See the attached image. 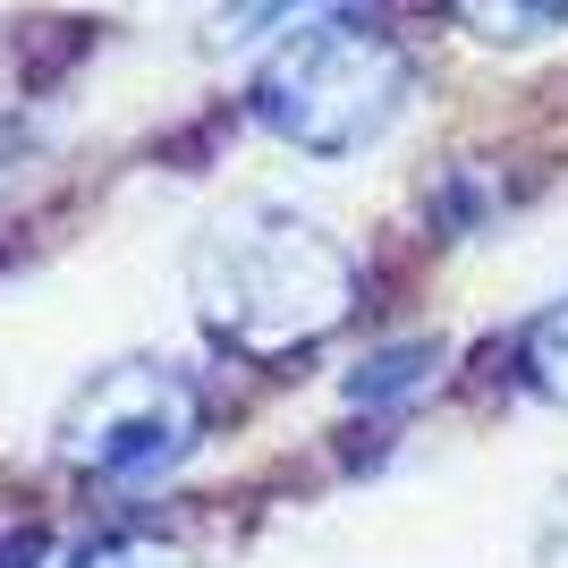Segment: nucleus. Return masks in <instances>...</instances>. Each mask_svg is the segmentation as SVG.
<instances>
[{
  "label": "nucleus",
  "mask_w": 568,
  "mask_h": 568,
  "mask_svg": "<svg viewBox=\"0 0 568 568\" xmlns=\"http://www.w3.org/2000/svg\"><path fill=\"white\" fill-rule=\"evenodd\" d=\"M433 365H442V348H433V339L374 348V356L348 374V407H399V399H416V390L433 382Z\"/></svg>",
  "instance_id": "nucleus-5"
},
{
  "label": "nucleus",
  "mask_w": 568,
  "mask_h": 568,
  "mask_svg": "<svg viewBox=\"0 0 568 568\" xmlns=\"http://www.w3.org/2000/svg\"><path fill=\"white\" fill-rule=\"evenodd\" d=\"M204 442V382L162 356H119L85 374L51 425V450L102 484H153Z\"/></svg>",
  "instance_id": "nucleus-3"
},
{
  "label": "nucleus",
  "mask_w": 568,
  "mask_h": 568,
  "mask_svg": "<svg viewBox=\"0 0 568 568\" xmlns=\"http://www.w3.org/2000/svg\"><path fill=\"white\" fill-rule=\"evenodd\" d=\"M255 128L281 136L288 153L314 162H348L365 144H382L399 128V111L416 102V51L390 34L382 18L356 9H323V18L288 26L255 69Z\"/></svg>",
  "instance_id": "nucleus-2"
},
{
  "label": "nucleus",
  "mask_w": 568,
  "mask_h": 568,
  "mask_svg": "<svg viewBox=\"0 0 568 568\" xmlns=\"http://www.w3.org/2000/svg\"><path fill=\"white\" fill-rule=\"evenodd\" d=\"M442 9L484 51H535L551 34H568V0H442Z\"/></svg>",
  "instance_id": "nucleus-4"
},
{
  "label": "nucleus",
  "mask_w": 568,
  "mask_h": 568,
  "mask_svg": "<svg viewBox=\"0 0 568 568\" xmlns=\"http://www.w3.org/2000/svg\"><path fill=\"white\" fill-rule=\"evenodd\" d=\"M518 374H526V390H535L544 407L568 416V288L518 332Z\"/></svg>",
  "instance_id": "nucleus-6"
},
{
  "label": "nucleus",
  "mask_w": 568,
  "mask_h": 568,
  "mask_svg": "<svg viewBox=\"0 0 568 568\" xmlns=\"http://www.w3.org/2000/svg\"><path fill=\"white\" fill-rule=\"evenodd\" d=\"M77 568H195L179 544H162V535H111V544H94Z\"/></svg>",
  "instance_id": "nucleus-8"
},
{
  "label": "nucleus",
  "mask_w": 568,
  "mask_h": 568,
  "mask_svg": "<svg viewBox=\"0 0 568 568\" xmlns=\"http://www.w3.org/2000/svg\"><path fill=\"white\" fill-rule=\"evenodd\" d=\"M187 297L195 323L230 356H297L314 339H332L356 314V255L297 204L246 195L221 204L187 246Z\"/></svg>",
  "instance_id": "nucleus-1"
},
{
  "label": "nucleus",
  "mask_w": 568,
  "mask_h": 568,
  "mask_svg": "<svg viewBox=\"0 0 568 568\" xmlns=\"http://www.w3.org/2000/svg\"><path fill=\"white\" fill-rule=\"evenodd\" d=\"M332 0H230L213 18V43H255V34H288V26L323 18Z\"/></svg>",
  "instance_id": "nucleus-7"
}]
</instances>
